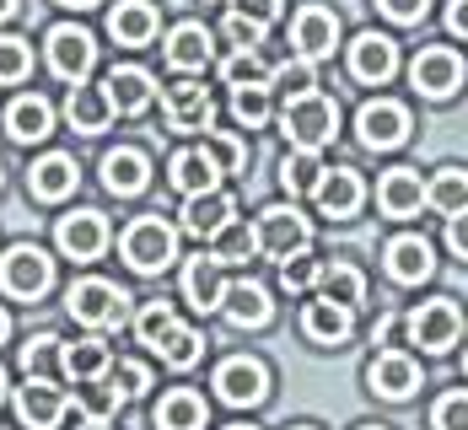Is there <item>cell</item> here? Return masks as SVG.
Listing matches in <instances>:
<instances>
[{"label": "cell", "mask_w": 468, "mask_h": 430, "mask_svg": "<svg viewBox=\"0 0 468 430\" xmlns=\"http://www.w3.org/2000/svg\"><path fill=\"white\" fill-rule=\"evenodd\" d=\"M334 130H339V108H334V97L324 92H307V97H291L281 108V135L296 151H324L334 141Z\"/></svg>", "instance_id": "obj_1"}, {"label": "cell", "mask_w": 468, "mask_h": 430, "mask_svg": "<svg viewBox=\"0 0 468 430\" xmlns=\"http://www.w3.org/2000/svg\"><path fill=\"white\" fill-rule=\"evenodd\" d=\"M65 307L87 329H124L130 323V296L113 286V280H97V275L92 280H76V286L65 290Z\"/></svg>", "instance_id": "obj_2"}, {"label": "cell", "mask_w": 468, "mask_h": 430, "mask_svg": "<svg viewBox=\"0 0 468 430\" xmlns=\"http://www.w3.org/2000/svg\"><path fill=\"white\" fill-rule=\"evenodd\" d=\"M119 253H124L130 269L156 275V269H167V264L178 258V232H173L162 215H141V221H130V232H124V242H119Z\"/></svg>", "instance_id": "obj_3"}, {"label": "cell", "mask_w": 468, "mask_h": 430, "mask_svg": "<svg viewBox=\"0 0 468 430\" xmlns=\"http://www.w3.org/2000/svg\"><path fill=\"white\" fill-rule=\"evenodd\" d=\"M54 286V258L33 242H16L5 258H0V290L16 296V301H38Z\"/></svg>", "instance_id": "obj_4"}, {"label": "cell", "mask_w": 468, "mask_h": 430, "mask_svg": "<svg viewBox=\"0 0 468 430\" xmlns=\"http://www.w3.org/2000/svg\"><path fill=\"white\" fill-rule=\"evenodd\" d=\"M404 329H410V344H420L431 355H447L458 334H463V312L447 301V296H436V301H420L410 318H404Z\"/></svg>", "instance_id": "obj_5"}, {"label": "cell", "mask_w": 468, "mask_h": 430, "mask_svg": "<svg viewBox=\"0 0 468 430\" xmlns=\"http://www.w3.org/2000/svg\"><path fill=\"white\" fill-rule=\"evenodd\" d=\"M259 247L270 253V258H296V253H307L313 247V226H307V215L296 210V205H270L264 215H259Z\"/></svg>", "instance_id": "obj_6"}, {"label": "cell", "mask_w": 468, "mask_h": 430, "mask_svg": "<svg viewBox=\"0 0 468 430\" xmlns=\"http://www.w3.org/2000/svg\"><path fill=\"white\" fill-rule=\"evenodd\" d=\"M97 65V38L87 27H48V70L70 87H81Z\"/></svg>", "instance_id": "obj_7"}, {"label": "cell", "mask_w": 468, "mask_h": 430, "mask_svg": "<svg viewBox=\"0 0 468 430\" xmlns=\"http://www.w3.org/2000/svg\"><path fill=\"white\" fill-rule=\"evenodd\" d=\"M216 393H221L227 404H237V409L264 404V398H270V366L253 361V355H232V361L216 366Z\"/></svg>", "instance_id": "obj_8"}, {"label": "cell", "mask_w": 468, "mask_h": 430, "mask_svg": "<svg viewBox=\"0 0 468 430\" xmlns=\"http://www.w3.org/2000/svg\"><path fill=\"white\" fill-rule=\"evenodd\" d=\"M356 130H361V145H367V151H393V145L410 141V108H404V102L377 97V102L361 108Z\"/></svg>", "instance_id": "obj_9"}, {"label": "cell", "mask_w": 468, "mask_h": 430, "mask_svg": "<svg viewBox=\"0 0 468 430\" xmlns=\"http://www.w3.org/2000/svg\"><path fill=\"white\" fill-rule=\"evenodd\" d=\"M463 59L452 54V48H420L415 54V65H410V81H415V92L420 97H452L463 87Z\"/></svg>", "instance_id": "obj_10"}, {"label": "cell", "mask_w": 468, "mask_h": 430, "mask_svg": "<svg viewBox=\"0 0 468 430\" xmlns=\"http://www.w3.org/2000/svg\"><path fill=\"white\" fill-rule=\"evenodd\" d=\"M16 414H22L27 430H54L65 420V387L54 377H27L16 387Z\"/></svg>", "instance_id": "obj_11"}, {"label": "cell", "mask_w": 468, "mask_h": 430, "mask_svg": "<svg viewBox=\"0 0 468 430\" xmlns=\"http://www.w3.org/2000/svg\"><path fill=\"white\" fill-rule=\"evenodd\" d=\"M54 242H59V253H65V258L87 264V258H97V253L108 247V221H102L97 210H76V215H59V226H54Z\"/></svg>", "instance_id": "obj_12"}, {"label": "cell", "mask_w": 468, "mask_h": 430, "mask_svg": "<svg viewBox=\"0 0 468 430\" xmlns=\"http://www.w3.org/2000/svg\"><path fill=\"white\" fill-rule=\"evenodd\" d=\"M377 205H382V215L410 221V215H420L425 205H431V184H420L415 167H393V173L377 184Z\"/></svg>", "instance_id": "obj_13"}, {"label": "cell", "mask_w": 468, "mask_h": 430, "mask_svg": "<svg viewBox=\"0 0 468 430\" xmlns=\"http://www.w3.org/2000/svg\"><path fill=\"white\" fill-rule=\"evenodd\" d=\"M237 221V199L227 189H205V194H188L184 199V232L188 237H216Z\"/></svg>", "instance_id": "obj_14"}, {"label": "cell", "mask_w": 468, "mask_h": 430, "mask_svg": "<svg viewBox=\"0 0 468 430\" xmlns=\"http://www.w3.org/2000/svg\"><path fill=\"white\" fill-rule=\"evenodd\" d=\"M162 108H167V130H184V135L210 130V119H216L210 87H199V81H178V87H167Z\"/></svg>", "instance_id": "obj_15"}, {"label": "cell", "mask_w": 468, "mask_h": 430, "mask_svg": "<svg viewBox=\"0 0 468 430\" xmlns=\"http://www.w3.org/2000/svg\"><path fill=\"white\" fill-rule=\"evenodd\" d=\"M334 44H339V16L324 5H302L291 22V48L302 59H324V54H334Z\"/></svg>", "instance_id": "obj_16"}, {"label": "cell", "mask_w": 468, "mask_h": 430, "mask_svg": "<svg viewBox=\"0 0 468 430\" xmlns=\"http://www.w3.org/2000/svg\"><path fill=\"white\" fill-rule=\"evenodd\" d=\"M367 383H372L377 398H393V404H404V398L420 387V366H415L410 355H399V350H382L372 366H367Z\"/></svg>", "instance_id": "obj_17"}, {"label": "cell", "mask_w": 468, "mask_h": 430, "mask_svg": "<svg viewBox=\"0 0 468 430\" xmlns=\"http://www.w3.org/2000/svg\"><path fill=\"white\" fill-rule=\"evenodd\" d=\"M393 70H399V48H393V38H382V33H361V38L350 44V76H356V81L382 87Z\"/></svg>", "instance_id": "obj_18"}, {"label": "cell", "mask_w": 468, "mask_h": 430, "mask_svg": "<svg viewBox=\"0 0 468 430\" xmlns=\"http://www.w3.org/2000/svg\"><path fill=\"white\" fill-rule=\"evenodd\" d=\"M151 184V156L135 151V145H119V151H108L102 156V189L119 194V199H130V194H141Z\"/></svg>", "instance_id": "obj_19"}, {"label": "cell", "mask_w": 468, "mask_h": 430, "mask_svg": "<svg viewBox=\"0 0 468 430\" xmlns=\"http://www.w3.org/2000/svg\"><path fill=\"white\" fill-rule=\"evenodd\" d=\"M65 119H70V130L76 135H102L108 124H113V97H108V87H70V97H65Z\"/></svg>", "instance_id": "obj_20"}, {"label": "cell", "mask_w": 468, "mask_h": 430, "mask_svg": "<svg viewBox=\"0 0 468 430\" xmlns=\"http://www.w3.org/2000/svg\"><path fill=\"white\" fill-rule=\"evenodd\" d=\"M221 269L227 264H216L210 253H199L194 264L184 269V296H188V307L194 312H216V307H227V280H221Z\"/></svg>", "instance_id": "obj_21"}, {"label": "cell", "mask_w": 468, "mask_h": 430, "mask_svg": "<svg viewBox=\"0 0 468 430\" xmlns=\"http://www.w3.org/2000/svg\"><path fill=\"white\" fill-rule=\"evenodd\" d=\"M102 87H108V97H113V113H124V119L145 113V108H151V97H156L151 70H141V65H113Z\"/></svg>", "instance_id": "obj_22"}, {"label": "cell", "mask_w": 468, "mask_h": 430, "mask_svg": "<svg viewBox=\"0 0 468 430\" xmlns=\"http://www.w3.org/2000/svg\"><path fill=\"white\" fill-rule=\"evenodd\" d=\"M318 210H324L328 221H350L356 210H361V199H367V189H361V178L350 173V167H328L324 184H318Z\"/></svg>", "instance_id": "obj_23"}, {"label": "cell", "mask_w": 468, "mask_h": 430, "mask_svg": "<svg viewBox=\"0 0 468 430\" xmlns=\"http://www.w3.org/2000/svg\"><path fill=\"white\" fill-rule=\"evenodd\" d=\"M156 27H162V16H156V5L151 0H119L113 11H108V33L119 38V44L141 48L156 38Z\"/></svg>", "instance_id": "obj_24"}, {"label": "cell", "mask_w": 468, "mask_h": 430, "mask_svg": "<svg viewBox=\"0 0 468 430\" xmlns=\"http://www.w3.org/2000/svg\"><path fill=\"white\" fill-rule=\"evenodd\" d=\"M210 59H216V38H210L199 22H178L173 38H167V65L184 70V76H194V70H205Z\"/></svg>", "instance_id": "obj_25"}, {"label": "cell", "mask_w": 468, "mask_h": 430, "mask_svg": "<svg viewBox=\"0 0 468 430\" xmlns=\"http://www.w3.org/2000/svg\"><path fill=\"white\" fill-rule=\"evenodd\" d=\"M431 269H436V258H431V242L425 237H393L388 242V275H393L399 286H420V280H431Z\"/></svg>", "instance_id": "obj_26"}, {"label": "cell", "mask_w": 468, "mask_h": 430, "mask_svg": "<svg viewBox=\"0 0 468 430\" xmlns=\"http://www.w3.org/2000/svg\"><path fill=\"white\" fill-rule=\"evenodd\" d=\"M350 307H339V301H328V296H318V301H307V312H302V334L313 339V344H345L350 339Z\"/></svg>", "instance_id": "obj_27"}, {"label": "cell", "mask_w": 468, "mask_h": 430, "mask_svg": "<svg viewBox=\"0 0 468 430\" xmlns=\"http://www.w3.org/2000/svg\"><path fill=\"white\" fill-rule=\"evenodd\" d=\"M48 130H54V108H48L44 97H16V102L5 108V135L16 145L44 141Z\"/></svg>", "instance_id": "obj_28"}, {"label": "cell", "mask_w": 468, "mask_h": 430, "mask_svg": "<svg viewBox=\"0 0 468 430\" xmlns=\"http://www.w3.org/2000/svg\"><path fill=\"white\" fill-rule=\"evenodd\" d=\"M167 184L188 199V194L221 189V173H216V162H210L205 151H178V156L167 162Z\"/></svg>", "instance_id": "obj_29"}, {"label": "cell", "mask_w": 468, "mask_h": 430, "mask_svg": "<svg viewBox=\"0 0 468 430\" xmlns=\"http://www.w3.org/2000/svg\"><path fill=\"white\" fill-rule=\"evenodd\" d=\"M76 162L65 156V151H48V156H38L33 162V173H27V184H33V194L38 199H65V194H76Z\"/></svg>", "instance_id": "obj_30"}, {"label": "cell", "mask_w": 468, "mask_h": 430, "mask_svg": "<svg viewBox=\"0 0 468 430\" xmlns=\"http://www.w3.org/2000/svg\"><path fill=\"white\" fill-rule=\"evenodd\" d=\"M156 430H205V398L194 387H173L156 404Z\"/></svg>", "instance_id": "obj_31"}, {"label": "cell", "mask_w": 468, "mask_h": 430, "mask_svg": "<svg viewBox=\"0 0 468 430\" xmlns=\"http://www.w3.org/2000/svg\"><path fill=\"white\" fill-rule=\"evenodd\" d=\"M270 312H275V301H270V290H264V286L242 280V286L227 290V318H232L237 329H264V323H270Z\"/></svg>", "instance_id": "obj_32"}, {"label": "cell", "mask_w": 468, "mask_h": 430, "mask_svg": "<svg viewBox=\"0 0 468 430\" xmlns=\"http://www.w3.org/2000/svg\"><path fill=\"white\" fill-rule=\"evenodd\" d=\"M102 372H113V355H108V344H102L97 334L65 344V377H76V383H97Z\"/></svg>", "instance_id": "obj_33"}, {"label": "cell", "mask_w": 468, "mask_h": 430, "mask_svg": "<svg viewBox=\"0 0 468 430\" xmlns=\"http://www.w3.org/2000/svg\"><path fill=\"white\" fill-rule=\"evenodd\" d=\"M253 253H264V247H259V226H248V221H232L227 232L210 237V258L216 264H248Z\"/></svg>", "instance_id": "obj_34"}, {"label": "cell", "mask_w": 468, "mask_h": 430, "mask_svg": "<svg viewBox=\"0 0 468 430\" xmlns=\"http://www.w3.org/2000/svg\"><path fill=\"white\" fill-rule=\"evenodd\" d=\"M270 76H275V65H270L259 48H237L232 59L221 65V81H227L232 92H242V87H270Z\"/></svg>", "instance_id": "obj_35"}, {"label": "cell", "mask_w": 468, "mask_h": 430, "mask_svg": "<svg viewBox=\"0 0 468 430\" xmlns=\"http://www.w3.org/2000/svg\"><path fill=\"white\" fill-rule=\"evenodd\" d=\"M431 210H441L447 221L468 210V167H441L431 178Z\"/></svg>", "instance_id": "obj_36"}, {"label": "cell", "mask_w": 468, "mask_h": 430, "mask_svg": "<svg viewBox=\"0 0 468 430\" xmlns=\"http://www.w3.org/2000/svg\"><path fill=\"white\" fill-rule=\"evenodd\" d=\"M324 162H318V151H291L281 162V184H285V194L296 199V194H318V184H324Z\"/></svg>", "instance_id": "obj_37"}, {"label": "cell", "mask_w": 468, "mask_h": 430, "mask_svg": "<svg viewBox=\"0 0 468 430\" xmlns=\"http://www.w3.org/2000/svg\"><path fill=\"white\" fill-rule=\"evenodd\" d=\"M178 329H184V323L173 318V307H167V301H145L141 318H135V334H141L145 350H162V344L178 334Z\"/></svg>", "instance_id": "obj_38"}, {"label": "cell", "mask_w": 468, "mask_h": 430, "mask_svg": "<svg viewBox=\"0 0 468 430\" xmlns=\"http://www.w3.org/2000/svg\"><path fill=\"white\" fill-rule=\"evenodd\" d=\"M318 290H324L328 301H339V307H356V301L367 296V275H361L356 264H345V258H339V264H328V269H324V286H318Z\"/></svg>", "instance_id": "obj_39"}, {"label": "cell", "mask_w": 468, "mask_h": 430, "mask_svg": "<svg viewBox=\"0 0 468 430\" xmlns=\"http://www.w3.org/2000/svg\"><path fill=\"white\" fill-rule=\"evenodd\" d=\"M76 404H81L87 420H113L119 404H124V393L113 387V377H97V383H76Z\"/></svg>", "instance_id": "obj_40"}, {"label": "cell", "mask_w": 468, "mask_h": 430, "mask_svg": "<svg viewBox=\"0 0 468 430\" xmlns=\"http://www.w3.org/2000/svg\"><path fill=\"white\" fill-rule=\"evenodd\" d=\"M199 151L216 162L221 178H237V173L248 167V145L237 141V135H227V130H205V145H199Z\"/></svg>", "instance_id": "obj_41"}, {"label": "cell", "mask_w": 468, "mask_h": 430, "mask_svg": "<svg viewBox=\"0 0 468 430\" xmlns=\"http://www.w3.org/2000/svg\"><path fill=\"white\" fill-rule=\"evenodd\" d=\"M22 372L27 377H54V372H65V344L54 334H38L22 344Z\"/></svg>", "instance_id": "obj_42"}, {"label": "cell", "mask_w": 468, "mask_h": 430, "mask_svg": "<svg viewBox=\"0 0 468 430\" xmlns=\"http://www.w3.org/2000/svg\"><path fill=\"white\" fill-rule=\"evenodd\" d=\"M324 258H313V253H296V258H285L281 264V290L285 296H307V290L324 286Z\"/></svg>", "instance_id": "obj_43"}, {"label": "cell", "mask_w": 468, "mask_h": 430, "mask_svg": "<svg viewBox=\"0 0 468 430\" xmlns=\"http://www.w3.org/2000/svg\"><path fill=\"white\" fill-rule=\"evenodd\" d=\"M270 87H281L285 102H291V97H307L313 87H318V70H313V59L291 54V59H275V76H270Z\"/></svg>", "instance_id": "obj_44"}, {"label": "cell", "mask_w": 468, "mask_h": 430, "mask_svg": "<svg viewBox=\"0 0 468 430\" xmlns=\"http://www.w3.org/2000/svg\"><path fill=\"white\" fill-rule=\"evenodd\" d=\"M27 70H33V44L5 33V38H0V81L11 87V81H22Z\"/></svg>", "instance_id": "obj_45"}, {"label": "cell", "mask_w": 468, "mask_h": 430, "mask_svg": "<svg viewBox=\"0 0 468 430\" xmlns=\"http://www.w3.org/2000/svg\"><path fill=\"white\" fill-rule=\"evenodd\" d=\"M156 355H162V361H167L173 372H188V366H194V361L205 355V339L194 334V329H178V334L167 339V344H162Z\"/></svg>", "instance_id": "obj_46"}, {"label": "cell", "mask_w": 468, "mask_h": 430, "mask_svg": "<svg viewBox=\"0 0 468 430\" xmlns=\"http://www.w3.org/2000/svg\"><path fill=\"white\" fill-rule=\"evenodd\" d=\"M270 108H275V102H270V87H242V92L232 97V113L248 130H259V124L270 119Z\"/></svg>", "instance_id": "obj_47"}, {"label": "cell", "mask_w": 468, "mask_h": 430, "mask_svg": "<svg viewBox=\"0 0 468 430\" xmlns=\"http://www.w3.org/2000/svg\"><path fill=\"white\" fill-rule=\"evenodd\" d=\"M431 425H436V430H468V387L447 393V398L431 409Z\"/></svg>", "instance_id": "obj_48"}, {"label": "cell", "mask_w": 468, "mask_h": 430, "mask_svg": "<svg viewBox=\"0 0 468 430\" xmlns=\"http://www.w3.org/2000/svg\"><path fill=\"white\" fill-rule=\"evenodd\" d=\"M221 33H227V38H232L237 48H264V33H270V27H259V22H248V16H237V11H227Z\"/></svg>", "instance_id": "obj_49"}, {"label": "cell", "mask_w": 468, "mask_h": 430, "mask_svg": "<svg viewBox=\"0 0 468 430\" xmlns=\"http://www.w3.org/2000/svg\"><path fill=\"white\" fill-rule=\"evenodd\" d=\"M108 377H113V387H119L124 398H141L145 387H151V372H145L141 361H119V366H113Z\"/></svg>", "instance_id": "obj_50"}, {"label": "cell", "mask_w": 468, "mask_h": 430, "mask_svg": "<svg viewBox=\"0 0 468 430\" xmlns=\"http://www.w3.org/2000/svg\"><path fill=\"white\" fill-rule=\"evenodd\" d=\"M281 5H285V0H232L237 16H248V22H259V27H275Z\"/></svg>", "instance_id": "obj_51"}, {"label": "cell", "mask_w": 468, "mask_h": 430, "mask_svg": "<svg viewBox=\"0 0 468 430\" xmlns=\"http://www.w3.org/2000/svg\"><path fill=\"white\" fill-rule=\"evenodd\" d=\"M382 5V16H393V22H420L425 11H431V0H377Z\"/></svg>", "instance_id": "obj_52"}, {"label": "cell", "mask_w": 468, "mask_h": 430, "mask_svg": "<svg viewBox=\"0 0 468 430\" xmlns=\"http://www.w3.org/2000/svg\"><path fill=\"white\" fill-rule=\"evenodd\" d=\"M447 247H452L458 258H468V210H463V215H452V221H447Z\"/></svg>", "instance_id": "obj_53"}, {"label": "cell", "mask_w": 468, "mask_h": 430, "mask_svg": "<svg viewBox=\"0 0 468 430\" xmlns=\"http://www.w3.org/2000/svg\"><path fill=\"white\" fill-rule=\"evenodd\" d=\"M447 33L468 38V0H452V5H447Z\"/></svg>", "instance_id": "obj_54"}, {"label": "cell", "mask_w": 468, "mask_h": 430, "mask_svg": "<svg viewBox=\"0 0 468 430\" xmlns=\"http://www.w3.org/2000/svg\"><path fill=\"white\" fill-rule=\"evenodd\" d=\"M16 16V0H0V22H11Z\"/></svg>", "instance_id": "obj_55"}, {"label": "cell", "mask_w": 468, "mask_h": 430, "mask_svg": "<svg viewBox=\"0 0 468 430\" xmlns=\"http://www.w3.org/2000/svg\"><path fill=\"white\" fill-rule=\"evenodd\" d=\"M5 334H11V318H5V312H0V344H5Z\"/></svg>", "instance_id": "obj_56"}, {"label": "cell", "mask_w": 468, "mask_h": 430, "mask_svg": "<svg viewBox=\"0 0 468 430\" xmlns=\"http://www.w3.org/2000/svg\"><path fill=\"white\" fill-rule=\"evenodd\" d=\"M59 5H76V11H87V5H97V0H59Z\"/></svg>", "instance_id": "obj_57"}, {"label": "cell", "mask_w": 468, "mask_h": 430, "mask_svg": "<svg viewBox=\"0 0 468 430\" xmlns=\"http://www.w3.org/2000/svg\"><path fill=\"white\" fill-rule=\"evenodd\" d=\"M81 430H113V425H108V420H87Z\"/></svg>", "instance_id": "obj_58"}, {"label": "cell", "mask_w": 468, "mask_h": 430, "mask_svg": "<svg viewBox=\"0 0 468 430\" xmlns=\"http://www.w3.org/2000/svg\"><path fill=\"white\" fill-rule=\"evenodd\" d=\"M0 398H5V372H0Z\"/></svg>", "instance_id": "obj_59"}, {"label": "cell", "mask_w": 468, "mask_h": 430, "mask_svg": "<svg viewBox=\"0 0 468 430\" xmlns=\"http://www.w3.org/2000/svg\"><path fill=\"white\" fill-rule=\"evenodd\" d=\"M227 430H253V425H227Z\"/></svg>", "instance_id": "obj_60"}, {"label": "cell", "mask_w": 468, "mask_h": 430, "mask_svg": "<svg viewBox=\"0 0 468 430\" xmlns=\"http://www.w3.org/2000/svg\"><path fill=\"white\" fill-rule=\"evenodd\" d=\"M361 430H382V425H361Z\"/></svg>", "instance_id": "obj_61"}, {"label": "cell", "mask_w": 468, "mask_h": 430, "mask_svg": "<svg viewBox=\"0 0 468 430\" xmlns=\"http://www.w3.org/2000/svg\"><path fill=\"white\" fill-rule=\"evenodd\" d=\"M463 372H468V361H463Z\"/></svg>", "instance_id": "obj_62"}, {"label": "cell", "mask_w": 468, "mask_h": 430, "mask_svg": "<svg viewBox=\"0 0 468 430\" xmlns=\"http://www.w3.org/2000/svg\"><path fill=\"white\" fill-rule=\"evenodd\" d=\"M296 430H307V425H296Z\"/></svg>", "instance_id": "obj_63"}]
</instances>
